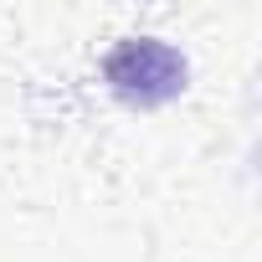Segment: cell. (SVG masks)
Instances as JSON below:
<instances>
[{"mask_svg": "<svg viewBox=\"0 0 262 262\" xmlns=\"http://www.w3.org/2000/svg\"><path fill=\"white\" fill-rule=\"evenodd\" d=\"M103 72H108L113 93L128 103H165L185 88V57L160 36H123L108 52Z\"/></svg>", "mask_w": 262, "mask_h": 262, "instance_id": "6da1fadb", "label": "cell"}]
</instances>
